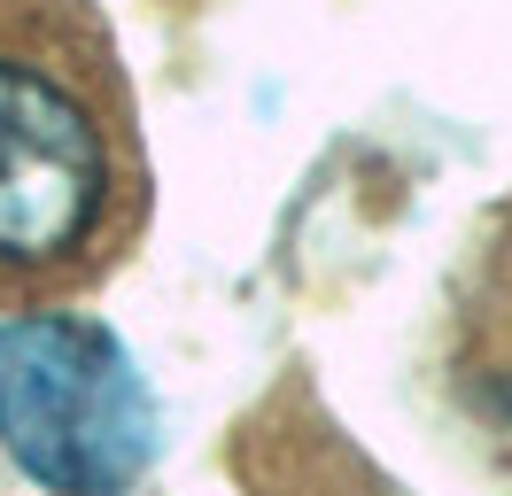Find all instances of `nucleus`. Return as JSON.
I'll use <instances>...</instances> for the list:
<instances>
[{"instance_id":"f03ea898","label":"nucleus","mask_w":512,"mask_h":496,"mask_svg":"<svg viewBox=\"0 0 512 496\" xmlns=\"http://www.w3.org/2000/svg\"><path fill=\"white\" fill-rule=\"evenodd\" d=\"M0 442L47 496H125L156 458V396L78 310L0 318Z\"/></svg>"},{"instance_id":"7ed1b4c3","label":"nucleus","mask_w":512,"mask_h":496,"mask_svg":"<svg viewBox=\"0 0 512 496\" xmlns=\"http://www.w3.org/2000/svg\"><path fill=\"white\" fill-rule=\"evenodd\" d=\"M505 403H512V396H505Z\"/></svg>"},{"instance_id":"f257e3e1","label":"nucleus","mask_w":512,"mask_h":496,"mask_svg":"<svg viewBox=\"0 0 512 496\" xmlns=\"http://www.w3.org/2000/svg\"><path fill=\"white\" fill-rule=\"evenodd\" d=\"M148 140L94 0H0V310H63L148 233Z\"/></svg>"}]
</instances>
